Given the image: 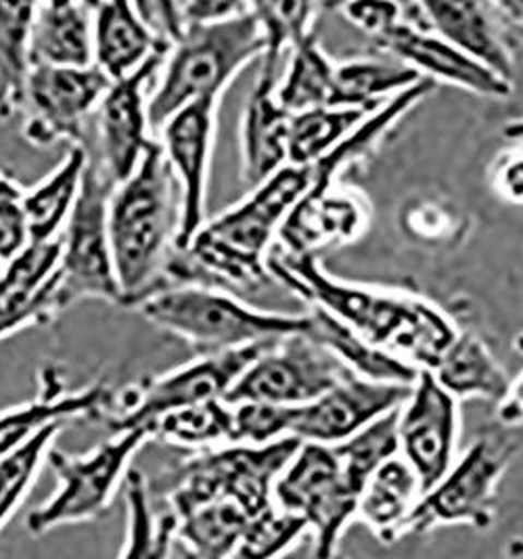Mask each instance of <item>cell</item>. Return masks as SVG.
<instances>
[{"instance_id": "30bf717a", "label": "cell", "mask_w": 523, "mask_h": 559, "mask_svg": "<svg viewBox=\"0 0 523 559\" xmlns=\"http://www.w3.org/2000/svg\"><path fill=\"white\" fill-rule=\"evenodd\" d=\"M515 447L499 438L484 436L449 472L427 490L411 515L408 533H427L438 526L490 528L497 508V486L511 465Z\"/></svg>"}, {"instance_id": "f907efd6", "label": "cell", "mask_w": 523, "mask_h": 559, "mask_svg": "<svg viewBox=\"0 0 523 559\" xmlns=\"http://www.w3.org/2000/svg\"><path fill=\"white\" fill-rule=\"evenodd\" d=\"M507 556H513V558H520V556H523V538H515V540H511V543H509Z\"/></svg>"}, {"instance_id": "52a82bcc", "label": "cell", "mask_w": 523, "mask_h": 559, "mask_svg": "<svg viewBox=\"0 0 523 559\" xmlns=\"http://www.w3.org/2000/svg\"><path fill=\"white\" fill-rule=\"evenodd\" d=\"M114 180L91 157L74 210L59 235V305L105 300L124 306L109 241L107 210Z\"/></svg>"}, {"instance_id": "7402d4cb", "label": "cell", "mask_w": 523, "mask_h": 559, "mask_svg": "<svg viewBox=\"0 0 523 559\" xmlns=\"http://www.w3.org/2000/svg\"><path fill=\"white\" fill-rule=\"evenodd\" d=\"M118 407V390L93 383L74 392L40 394L17 407L0 411V457L20 449L29 438L63 428L72 419H111Z\"/></svg>"}, {"instance_id": "d6986e66", "label": "cell", "mask_w": 523, "mask_h": 559, "mask_svg": "<svg viewBox=\"0 0 523 559\" xmlns=\"http://www.w3.org/2000/svg\"><path fill=\"white\" fill-rule=\"evenodd\" d=\"M59 252V237L29 241L0 266V342L61 312Z\"/></svg>"}, {"instance_id": "cb8c5ba5", "label": "cell", "mask_w": 523, "mask_h": 559, "mask_svg": "<svg viewBox=\"0 0 523 559\" xmlns=\"http://www.w3.org/2000/svg\"><path fill=\"white\" fill-rule=\"evenodd\" d=\"M168 49L170 40L141 17L132 0H105L93 11L95 66L111 80L134 72L153 52Z\"/></svg>"}, {"instance_id": "d6a6232c", "label": "cell", "mask_w": 523, "mask_h": 559, "mask_svg": "<svg viewBox=\"0 0 523 559\" xmlns=\"http://www.w3.org/2000/svg\"><path fill=\"white\" fill-rule=\"evenodd\" d=\"M287 52V66L276 82V99L292 114L329 105L333 95L335 63L323 51L317 36L308 34Z\"/></svg>"}, {"instance_id": "f1b7e54d", "label": "cell", "mask_w": 523, "mask_h": 559, "mask_svg": "<svg viewBox=\"0 0 523 559\" xmlns=\"http://www.w3.org/2000/svg\"><path fill=\"white\" fill-rule=\"evenodd\" d=\"M431 373L456 401L488 399L499 403L511 382L497 358L474 333H456Z\"/></svg>"}, {"instance_id": "e0dca14e", "label": "cell", "mask_w": 523, "mask_h": 559, "mask_svg": "<svg viewBox=\"0 0 523 559\" xmlns=\"http://www.w3.org/2000/svg\"><path fill=\"white\" fill-rule=\"evenodd\" d=\"M411 385L348 376L310 403L294 407L289 436L301 442L337 444L377 417L399 408Z\"/></svg>"}, {"instance_id": "8992f818", "label": "cell", "mask_w": 523, "mask_h": 559, "mask_svg": "<svg viewBox=\"0 0 523 559\" xmlns=\"http://www.w3.org/2000/svg\"><path fill=\"white\" fill-rule=\"evenodd\" d=\"M147 440H151L150 430L124 428L114 430L109 440L84 455L50 449L47 463L57 476V490L27 515V533L45 534L59 526L100 518L124 484L132 457Z\"/></svg>"}, {"instance_id": "f546056e", "label": "cell", "mask_w": 523, "mask_h": 559, "mask_svg": "<svg viewBox=\"0 0 523 559\" xmlns=\"http://www.w3.org/2000/svg\"><path fill=\"white\" fill-rule=\"evenodd\" d=\"M36 0H0V120L22 111Z\"/></svg>"}, {"instance_id": "74e56055", "label": "cell", "mask_w": 523, "mask_h": 559, "mask_svg": "<svg viewBox=\"0 0 523 559\" xmlns=\"http://www.w3.org/2000/svg\"><path fill=\"white\" fill-rule=\"evenodd\" d=\"M314 7V0H248V11L266 40L264 61L283 63L285 52L312 34Z\"/></svg>"}, {"instance_id": "3957f363", "label": "cell", "mask_w": 523, "mask_h": 559, "mask_svg": "<svg viewBox=\"0 0 523 559\" xmlns=\"http://www.w3.org/2000/svg\"><path fill=\"white\" fill-rule=\"evenodd\" d=\"M176 178L155 141L134 173L114 185L107 225L124 306L170 285L166 269L178 229Z\"/></svg>"}, {"instance_id": "7a4b0ae2", "label": "cell", "mask_w": 523, "mask_h": 559, "mask_svg": "<svg viewBox=\"0 0 523 559\" xmlns=\"http://www.w3.org/2000/svg\"><path fill=\"white\" fill-rule=\"evenodd\" d=\"M312 164H285L218 218L203 223L187 248L170 255L168 283L258 287L271 280V243L312 185Z\"/></svg>"}, {"instance_id": "ab89813d", "label": "cell", "mask_w": 523, "mask_h": 559, "mask_svg": "<svg viewBox=\"0 0 523 559\" xmlns=\"http://www.w3.org/2000/svg\"><path fill=\"white\" fill-rule=\"evenodd\" d=\"M308 531L306 522L285 509L273 503L255 518H251L248 533L239 543L235 556L237 558H273L287 551L301 534Z\"/></svg>"}, {"instance_id": "5bb4252c", "label": "cell", "mask_w": 523, "mask_h": 559, "mask_svg": "<svg viewBox=\"0 0 523 559\" xmlns=\"http://www.w3.org/2000/svg\"><path fill=\"white\" fill-rule=\"evenodd\" d=\"M221 99H200L175 111L157 132L178 187L175 250H182L205 223L210 162Z\"/></svg>"}, {"instance_id": "60d3db41", "label": "cell", "mask_w": 523, "mask_h": 559, "mask_svg": "<svg viewBox=\"0 0 523 559\" xmlns=\"http://www.w3.org/2000/svg\"><path fill=\"white\" fill-rule=\"evenodd\" d=\"M230 408H233L230 444H269L289 436L294 407L250 401V403H235Z\"/></svg>"}, {"instance_id": "9a60e30c", "label": "cell", "mask_w": 523, "mask_h": 559, "mask_svg": "<svg viewBox=\"0 0 523 559\" xmlns=\"http://www.w3.org/2000/svg\"><path fill=\"white\" fill-rule=\"evenodd\" d=\"M166 52H153L134 72L111 80L95 109L99 166L114 182L130 177L155 143L151 136L150 82L159 74Z\"/></svg>"}, {"instance_id": "4316f807", "label": "cell", "mask_w": 523, "mask_h": 559, "mask_svg": "<svg viewBox=\"0 0 523 559\" xmlns=\"http://www.w3.org/2000/svg\"><path fill=\"white\" fill-rule=\"evenodd\" d=\"M29 59L32 66H93V11L78 0L38 4L32 24Z\"/></svg>"}, {"instance_id": "7bdbcfd3", "label": "cell", "mask_w": 523, "mask_h": 559, "mask_svg": "<svg viewBox=\"0 0 523 559\" xmlns=\"http://www.w3.org/2000/svg\"><path fill=\"white\" fill-rule=\"evenodd\" d=\"M24 198V195H22ZM22 198L0 200V262L4 264L29 243Z\"/></svg>"}, {"instance_id": "5b68a950", "label": "cell", "mask_w": 523, "mask_h": 559, "mask_svg": "<svg viewBox=\"0 0 523 559\" xmlns=\"http://www.w3.org/2000/svg\"><path fill=\"white\" fill-rule=\"evenodd\" d=\"M157 330L185 340L201 355L274 344L304 333L308 312L281 314L241 302L221 287L175 283L134 306Z\"/></svg>"}, {"instance_id": "484cf974", "label": "cell", "mask_w": 523, "mask_h": 559, "mask_svg": "<svg viewBox=\"0 0 523 559\" xmlns=\"http://www.w3.org/2000/svg\"><path fill=\"white\" fill-rule=\"evenodd\" d=\"M304 335H308L335 358H340L358 378H367L375 382L413 385L421 371L408 360L375 346L360 333H356L346 323H342L340 319H335L319 306H310L308 325Z\"/></svg>"}, {"instance_id": "9c48e42d", "label": "cell", "mask_w": 523, "mask_h": 559, "mask_svg": "<svg viewBox=\"0 0 523 559\" xmlns=\"http://www.w3.org/2000/svg\"><path fill=\"white\" fill-rule=\"evenodd\" d=\"M362 486L337 457L333 444L301 442L273 488L274 503L299 515L314 533L317 556L331 558L356 518Z\"/></svg>"}, {"instance_id": "681fc988", "label": "cell", "mask_w": 523, "mask_h": 559, "mask_svg": "<svg viewBox=\"0 0 523 559\" xmlns=\"http://www.w3.org/2000/svg\"><path fill=\"white\" fill-rule=\"evenodd\" d=\"M504 136L509 141H523V118L522 120H513L504 127Z\"/></svg>"}, {"instance_id": "836d02e7", "label": "cell", "mask_w": 523, "mask_h": 559, "mask_svg": "<svg viewBox=\"0 0 523 559\" xmlns=\"http://www.w3.org/2000/svg\"><path fill=\"white\" fill-rule=\"evenodd\" d=\"M371 111L342 105H319L292 114L287 134V162L312 164L348 136Z\"/></svg>"}, {"instance_id": "db71d44e", "label": "cell", "mask_w": 523, "mask_h": 559, "mask_svg": "<svg viewBox=\"0 0 523 559\" xmlns=\"http://www.w3.org/2000/svg\"><path fill=\"white\" fill-rule=\"evenodd\" d=\"M0 266H2V262H0Z\"/></svg>"}, {"instance_id": "ba28073f", "label": "cell", "mask_w": 523, "mask_h": 559, "mask_svg": "<svg viewBox=\"0 0 523 559\" xmlns=\"http://www.w3.org/2000/svg\"><path fill=\"white\" fill-rule=\"evenodd\" d=\"M301 440L285 436L269 444H230L189 461L182 467L168 503L176 518L212 499H233L251 518L274 503L278 474L294 457Z\"/></svg>"}, {"instance_id": "4fadbf2b", "label": "cell", "mask_w": 523, "mask_h": 559, "mask_svg": "<svg viewBox=\"0 0 523 559\" xmlns=\"http://www.w3.org/2000/svg\"><path fill=\"white\" fill-rule=\"evenodd\" d=\"M111 78L95 63L57 68L34 63L25 80L24 139L38 150L55 143H82L84 122L97 109Z\"/></svg>"}, {"instance_id": "d590c367", "label": "cell", "mask_w": 523, "mask_h": 559, "mask_svg": "<svg viewBox=\"0 0 523 559\" xmlns=\"http://www.w3.org/2000/svg\"><path fill=\"white\" fill-rule=\"evenodd\" d=\"M230 428L233 408L221 399L166 413L155 421L151 436L153 440H164L168 444L203 449L230 444Z\"/></svg>"}, {"instance_id": "7c38bea8", "label": "cell", "mask_w": 523, "mask_h": 559, "mask_svg": "<svg viewBox=\"0 0 523 559\" xmlns=\"http://www.w3.org/2000/svg\"><path fill=\"white\" fill-rule=\"evenodd\" d=\"M273 344H258L239 350L201 355L170 373L139 383L134 392H118V407L107 421L111 430L145 428L176 408L191 407L207 401L225 399L230 385L260 353ZM153 440V436H151Z\"/></svg>"}, {"instance_id": "d4e9b609", "label": "cell", "mask_w": 523, "mask_h": 559, "mask_svg": "<svg viewBox=\"0 0 523 559\" xmlns=\"http://www.w3.org/2000/svg\"><path fill=\"white\" fill-rule=\"evenodd\" d=\"M424 495V486L415 469L402 455L383 461L362 488L356 518H360L375 536L392 545L408 533L411 515Z\"/></svg>"}, {"instance_id": "83f0119b", "label": "cell", "mask_w": 523, "mask_h": 559, "mask_svg": "<svg viewBox=\"0 0 523 559\" xmlns=\"http://www.w3.org/2000/svg\"><path fill=\"white\" fill-rule=\"evenodd\" d=\"M88 162L91 155L86 147L75 143L52 173L32 189H25L22 205L29 241H49L61 235L80 195Z\"/></svg>"}, {"instance_id": "44dd1931", "label": "cell", "mask_w": 523, "mask_h": 559, "mask_svg": "<svg viewBox=\"0 0 523 559\" xmlns=\"http://www.w3.org/2000/svg\"><path fill=\"white\" fill-rule=\"evenodd\" d=\"M281 63L262 59L258 80L246 103L241 122L243 180L253 187L287 164V134L292 111L276 99Z\"/></svg>"}, {"instance_id": "4dcf8cb0", "label": "cell", "mask_w": 523, "mask_h": 559, "mask_svg": "<svg viewBox=\"0 0 523 559\" xmlns=\"http://www.w3.org/2000/svg\"><path fill=\"white\" fill-rule=\"evenodd\" d=\"M419 76L404 63L381 59H349L335 63L333 95L329 105L358 107L373 111L404 88L417 84Z\"/></svg>"}, {"instance_id": "f35d334b", "label": "cell", "mask_w": 523, "mask_h": 559, "mask_svg": "<svg viewBox=\"0 0 523 559\" xmlns=\"http://www.w3.org/2000/svg\"><path fill=\"white\" fill-rule=\"evenodd\" d=\"M349 476L365 488L375 469L394 455H399V408L377 417L362 430L333 444Z\"/></svg>"}, {"instance_id": "ffe728a7", "label": "cell", "mask_w": 523, "mask_h": 559, "mask_svg": "<svg viewBox=\"0 0 523 559\" xmlns=\"http://www.w3.org/2000/svg\"><path fill=\"white\" fill-rule=\"evenodd\" d=\"M335 185L310 187L299 198L276 235L283 250L317 254L323 248L354 241L365 233L369 225L367 205Z\"/></svg>"}, {"instance_id": "c3c4849f", "label": "cell", "mask_w": 523, "mask_h": 559, "mask_svg": "<svg viewBox=\"0 0 523 559\" xmlns=\"http://www.w3.org/2000/svg\"><path fill=\"white\" fill-rule=\"evenodd\" d=\"M511 26L523 32V0H486Z\"/></svg>"}, {"instance_id": "603a6c76", "label": "cell", "mask_w": 523, "mask_h": 559, "mask_svg": "<svg viewBox=\"0 0 523 559\" xmlns=\"http://www.w3.org/2000/svg\"><path fill=\"white\" fill-rule=\"evenodd\" d=\"M425 24L499 76L513 80V55L486 0H417Z\"/></svg>"}, {"instance_id": "f5cc1de1", "label": "cell", "mask_w": 523, "mask_h": 559, "mask_svg": "<svg viewBox=\"0 0 523 559\" xmlns=\"http://www.w3.org/2000/svg\"><path fill=\"white\" fill-rule=\"evenodd\" d=\"M38 4H57V2H63V0H36Z\"/></svg>"}, {"instance_id": "7dc6e473", "label": "cell", "mask_w": 523, "mask_h": 559, "mask_svg": "<svg viewBox=\"0 0 523 559\" xmlns=\"http://www.w3.org/2000/svg\"><path fill=\"white\" fill-rule=\"evenodd\" d=\"M497 405H499L500 424L509 428L523 426V373L515 382H509L504 396Z\"/></svg>"}, {"instance_id": "8d00e7d4", "label": "cell", "mask_w": 523, "mask_h": 559, "mask_svg": "<svg viewBox=\"0 0 523 559\" xmlns=\"http://www.w3.org/2000/svg\"><path fill=\"white\" fill-rule=\"evenodd\" d=\"M61 430L63 428H50L47 432H40L20 449L0 457V533L17 509L24 506Z\"/></svg>"}, {"instance_id": "6da1fadb", "label": "cell", "mask_w": 523, "mask_h": 559, "mask_svg": "<svg viewBox=\"0 0 523 559\" xmlns=\"http://www.w3.org/2000/svg\"><path fill=\"white\" fill-rule=\"evenodd\" d=\"M269 273L310 306H319L375 346L431 371L456 337V328L424 298L373 289L324 273L317 254L274 252Z\"/></svg>"}, {"instance_id": "b9f144b4", "label": "cell", "mask_w": 523, "mask_h": 559, "mask_svg": "<svg viewBox=\"0 0 523 559\" xmlns=\"http://www.w3.org/2000/svg\"><path fill=\"white\" fill-rule=\"evenodd\" d=\"M342 15L377 43L404 20V9L399 0H344Z\"/></svg>"}, {"instance_id": "277c9868", "label": "cell", "mask_w": 523, "mask_h": 559, "mask_svg": "<svg viewBox=\"0 0 523 559\" xmlns=\"http://www.w3.org/2000/svg\"><path fill=\"white\" fill-rule=\"evenodd\" d=\"M266 52L264 34L250 11L207 22H185L162 63L150 95L151 128L200 99H221L228 84Z\"/></svg>"}, {"instance_id": "2e32d148", "label": "cell", "mask_w": 523, "mask_h": 559, "mask_svg": "<svg viewBox=\"0 0 523 559\" xmlns=\"http://www.w3.org/2000/svg\"><path fill=\"white\" fill-rule=\"evenodd\" d=\"M459 438V401L421 369L399 407V453L424 490L449 472Z\"/></svg>"}, {"instance_id": "816d5d0a", "label": "cell", "mask_w": 523, "mask_h": 559, "mask_svg": "<svg viewBox=\"0 0 523 559\" xmlns=\"http://www.w3.org/2000/svg\"><path fill=\"white\" fill-rule=\"evenodd\" d=\"M78 2H80V4H84V7H86V9H91V11H95V9H97V7H99V4H103V2H105V0H78Z\"/></svg>"}, {"instance_id": "e575fe53", "label": "cell", "mask_w": 523, "mask_h": 559, "mask_svg": "<svg viewBox=\"0 0 523 559\" xmlns=\"http://www.w3.org/2000/svg\"><path fill=\"white\" fill-rule=\"evenodd\" d=\"M128 533L122 558H162L168 554V545L176 538L178 518L168 509L162 515L151 511L150 486L141 472L128 469L124 478Z\"/></svg>"}, {"instance_id": "ee69618b", "label": "cell", "mask_w": 523, "mask_h": 559, "mask_svg": "<svg viewBox=\"0 0 523 559\" xmlns=\"http://www.w3.org/2000/svg\"><path fill=\"white\" fill-rule=\"evenodd\" d=\"M515 147L500 153L492 168V187L502 200L523 205V141H513Z\"/></svg>"}, {"instance_id": "8fae6325", "label": "cell", "mask_w": 523, "mask_h": 559, "mask_svg": "<svg viewBox=\"0 0 523 559\" xmlns=\"http://www.w3.org/2000/svg\"><path fill=\"white\" fill-rule=\"evenodd\" d=\"M352 376L348 367L304 333L287 335L255 356L225 401L298 407Z\"/></svg>"}, {"instance_id": "f6af8a7d", "label": "cell", "mask_w": 523, "mask_h": 559, "mask_svg": "<svg viewBox=\"0 0 523 559\" xmlns=\"http://www.w3.org/2000/svg\"><path fill=\"white\" fill-rule=\"evenodd\" d=\"M141 17L150 24L159 36L170 43L182 32V2L180 0H132Z\"/></svg>"}, {"instance_id": "ac0fdd59", "label": "cell", "mask_w": 523, "mask_h": 559, "mask_svg": "<svg viewBox=\"0 0 523 559\" xmlns=\"http://www.w3.org/2000/svg\"><path fill=\"white\" fill-rule=\"evenodd\" d=\"M375 45L436 84H452L488 99H507L513 93V80L499 76L429 27L415 26L406 17Z\"/></svg>"}, {"instance_id": "bcb514c9", "label": "cell", "mask_w": 523, "mask_h": 559, "mask_svg": "<svg viewBox=\"0 0 523 559\" xmlns=\"http://www.w3.org/2000/svg\"><path fill=\"white\" fill-rule=\"evenodd\" d=\"M241 11H248V0H185L182 2L185 22L221 20Z\"/></svg>"}, {"instance_id": "1f68e13d", "label": "cell", "mask_w": 523, "mask_h": 559, "mask_svg": "<svg viewBox=\"0 0 523 559\" xmlns=\"http://www.w3.org/2000/svg\"><path fill=\"white\" fill-rule=\"evenodd\" d=\"M251 515L233 499H212L178 515L176 538L201 558L235 556Z\"/></svg>"}]
</instances>
